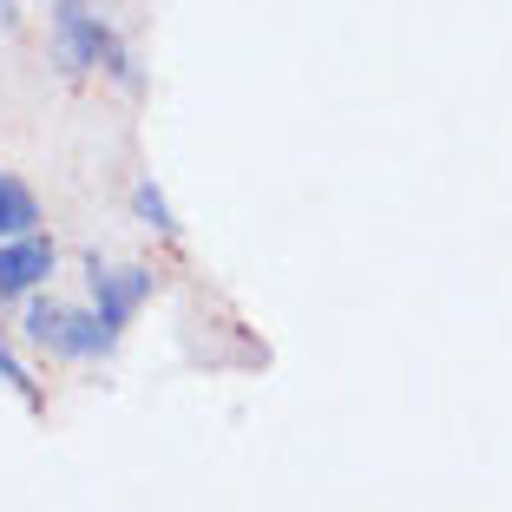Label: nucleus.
Listing matches in <instances>:
<instances>
[{
    "label": "nucleus",
    "mask_w": 512,
    "mask_h": 512,
    "mask_svg": "<svg viewBox=\"0 0 512 512\" xmlns=\"http://www.w3.org/2000/svg\"><path fill=\"white\" fill-rule=\"evenodd\" d=\"M33 224H40V197H33L14 171H0V243H7V237H27Z\"/></svg>",
    "instance_id": "39448f33"
},
{
    "label": "nucleus",
    "mask_w": 512,
    "mask_h": 512,
    "mask_svg": "<svg viewBox=\"0 0 512 512\" xmlns=\"http://www.w3.org/2000/svg\"><path fill=\"white\" fill-rule=\"evenodd\" d=\"M0 27H14V0H0Z\"/></svg>",
    "instance_id": "6e6552de"
},
{
    "label": "nucleus",
    "mask_w": 512,
    "mask_h": 512,
    "mask_svg": "<svg viewBox=\"0 0 512 512\" xmlns=\"http://www.w3.org/2000/svg\"><path fill=\"white\" fill-rule=\"evenodd\" d=\"M46 20H53V66L66 79H86V73H112L119 86H138V66L125 53V40L92 14L86 0H46Z\"/></svg>",
    "instance_id": "f257e3e1"
},
{
    "label": "nucleus",
    "mask_w": 512,
    "mask_h": 512,
    "mask_svg": "<svg viewBox=\"0 0 512 512\" xmlns=\"http://www.w3.org/2000/svg\"><path fill=\"white\" fill-rule=\"evenodd\" d=\"M86 283H92V316L106 322L112 335L151 302V270H138V263H99V256H86Z\"/></svg>",
    "instance_id": "7ed1b4c3"
},
{
    "label": "nucleus",
    "mask_w": 512,
    "mask_h": 512,
    "mask_svg": "<svg viewBox=\"0 0 512 512\" xmlns=\"http://www.w3.org/2000/svg\"><path fill=\"white\" fill-rule=\"evenodd\" d=\"M53 263H60V250H53V237H40V230H27V237H7L0 243V296H33V289L53 276Z\"/></svg>",
    "instance_id": "20e7f679"
},
{
    "label": "nucleus",
    "mask_w": 512,
    "mask_h": 512,
    "mask_svg": "<svg viewBox=\"0 0 512 512\" xmlns=\"http://www.w3.org/2000/svg\"><path fill=\"white\" fill-rule=\"evenodd\" d=\"M0 381H7V388H14L20 394V401H40V388H33V375H27V362H20V355H14V342H7V329H0Z\"/></svg>",
    "instance_id": "0eeeda50"
},
{
    "label": "nucleus",
    "mask_w": 512,
    "mask_h": 512,
    "mask_svg": "<svg viewBox=\"0 0 512 512\" xmlns=\"http://www.w3.org/2000/svg\"><path fill=\"white\" fill-rule=\"evenodd\" d=\"M20 329H27L33 348L60 355V362H92V355H112V342H119L92 309H66L53 296H27V322Z\"/></svg>",
    "instance_id": "f03ea898"
},
{
    "label": "nucleus",
    "mask_w": 512,
    "mask_h": 512,
    "mask_svg": "<svg viewBox=\"0 0 512 512\" xmlns=\"http://www.w3.org/2000/svg\"><path fill=\"white\" fill-rule=\"evenodd\" d=\"M132 211L145 217V230L178 237V217H171V204H165V191H158V184H138V191H132Z\"/></svg>",
    "instance_id": "423d86ee"
}]
</instances>
